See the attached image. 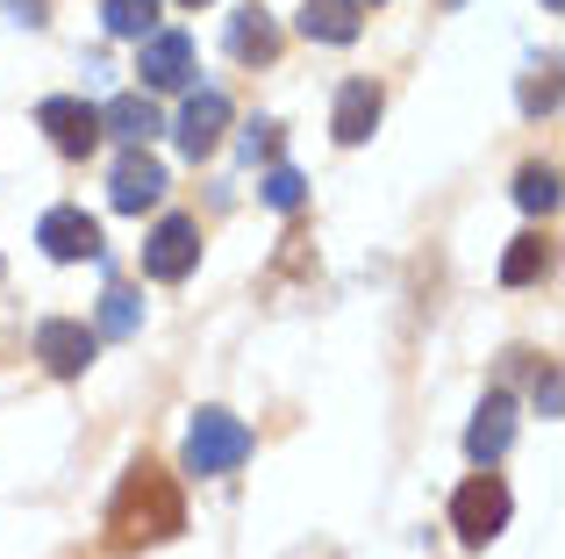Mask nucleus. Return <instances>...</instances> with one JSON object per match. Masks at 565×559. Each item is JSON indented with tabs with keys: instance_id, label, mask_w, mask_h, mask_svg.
I'll return each mask as SVG.
<instances>
[{
	"instance_id": "obj_9",
	"label": "nucleus",
	"mask_w": 565,
	"mask_h": 559,
	"mask_svg": "<svg viewBox=\"0 0 565 559\" xmlns=\"http://www.w3.org/2000/svg\"><path fill=\"white\" fill-rule=\"evenodd\" d=\"M36 244L51 259H65V266H72V259H100V223L86 209H51L36 223Z\"/></svg>"
},
{
	"instance_id": "obj_14",
	"label": "nucleus",
	"mask_w": 565,
	"mask_h": 559,
	"mask_svg": "<svg viewBox=\"0 0 565 559\" xmlns=\"http://www.w3.org/2000/svg\"><path fill=\"white\" fill-rule=\"evenodd\" d=\"M230 57H236V65H273V57H279V29H273L265 8H244L230 22Z\"/></svg>"
},
{
	"instance_id": "obj_25",
	"label": "nucleus",
	"mask_w": 565,
	"mask_h": 559,
	"mask_svg": "<svg viewBox=\"0 0 565 559\" xmlns=\"http://www.w3.org/2000/svg\"><path fill=\"white\" fill-rule=\"evenodd\" d=\"M544 8H558V0H544Z\"/></svg>"
},
{
	"instance_id": "obj_19",
	"label": "nucleus",
	"mask_w": 565,
	"mask_h": 559,
	"mask_svg": "<svg viewBox=\"0 0 565 559\" xmlns=\"http://www.w3.org/2000/svg\"><path fill=\"white\" fill-rule=\"evenodd\" d=\"M515 201H523L530 215H552V209H558V172H552V166H523V180H515Z\"/></svg>"
},
{
	"instance_id": "obj_2",
	"label": "nucleus",
	"mask_w": 565,
	"mask_h": 559,
	"mask_svg": "<svg viewBox=\"0 0 565 559\" xmlns=\"http://www.w3.org/2000/svg\"><path fill=\"white\" fill-rule=\"evenodd\" d=\"M250 445H258V437H250L230 409H201L193 431H186V474H201V481L207 474H236V466L250 460Z\"/></svg>"
},
{
	"instance_id": "obj_22",
	"label": "nucleus",
	"mask_w": 565,
	"mask_h": 559,
	"mask_svg": "<svg viewBox=\"0 0 565 559\" xmlns=\"http://www.w3.org/2000/svg\"><path fill=\"white\" fill-rule=\"evenodd\" d=\"M552 101H558V80H552V72H544V80H530V86H523V108H552Z\"/></svg>"
},
{
	"instance_id": "obj_20",
	"label": "nucleus",
	"mask_w": 565,
	"mask_h": 559,
	"mask_svg": "<svg viewBox=\"0 0 565 559\" xmlns=\"http://www.w3.org/2000/svg\"><path fill=\"white\" fill-rule=\"evenodd\" d=\"M265 201H273L279 215H294V209L308 201V180H301L294 166H273V172H265Z\"/></svg>"
},
{
	"instance_id": "obj_1",
	"label": "nucleus",
	"mask_w": 565,
	"mask_h": 559,
	"mask_svg": "<svg viewBox=\"0 0 565 559\" xmlns=\"http://www.w3.org/2000/svg\"><path fill=\"white\" fill-rule=\"evenodd\" d=\"M186 531V503H180V481L158 474L151 460L129 466L122 488L108 503V546L115 552H137V546H158V538H180Z\"/></svg>"
},
{
	"instance_id": "obj_16",
	"label": "nucleus",
	"mask_w": 565,
	"mask_h": 559,
	"mask_svg": "<svg viewBox=\"0 0 565 559\" xmlns=\"http://www.w3.org/2000/svg\"><path fill=\"white\" fill-rule=\"evenodd\" d=\"M137 330H143V294L115 280V287L100 294V337H137Z\"/></svg>"
},
{
	"instance_id": "obj_12",
	"label": "nucleus",
	"mask_w": 565,
	"mask_h": 559,
	"mask_svg": "<svg viewBox=\"0 0 565 559\" xmlns=\"http://www.w3.org/2000/svg\"><path fill=\"white\" fill-rule=\"evenodd\" d=\"M365 0H308L301 8V36L308 43H359V29H365Z\"/></svg>"
},
{
	"instance_id": "obj_3",
	"label": "nucleus",
	"mask_w": 565,
	"mask_h": 559,
	"mask_svg": "<svg viewBox=\"0 0 565 559\" xmlns=\"http://www.w3.org/2000/svg\"><path fill=\"white\" fill-rule=\"evenodd\" d=\"M509 481L501 474H472L466 488L451 495V531L466 538V546H487V538H501L509 531Z\"/></svg>"
},
{
	"instance_id": "obj_23",
	"label": "nucleus",
	"mask_w": 565,
	"mask_h": 559,
	"mask_svg": "<svg viewBox=\"0 0 565 559\" xmlns=\"http://www.w3.org/2000/svg\"><path fill=\"white\" fill-rule=\"evenodd\" d=\"M43 8H51V0H8V14H14V22H29V29H43V22H51Z\"/></svg>"
},
{
	"instance_id": "obj_17",
	"label": "nucleus",
	"mask_w": 565,
	"mask_h": 559,
	"mask_svg": "<svg viewBox=\"0 0 565 559\" xmlns=\"http://www.w3.org/2000/svg\"><path fill=\"white\" fill-rule=\"evenodd\" d=\"M100 22H108V36H151L158 29V0H100Z\"/></svg>"
},
{
	"instance_id": "obj_15",
	"label": "nucleus",
	"mask_w": 565,
	"mask_h": 559,
	"mask_svg": "<svg viewBox=\"0 0 565 559\" xmlns=\"http://www.w3.org/2000/svg\"><path fill=\"white\" fill-rule=\"evenodd\" d=\"M158 108L143 94H122V101H108V108H100V137H122V144H151L158 137Z\"/></svg>"
},
{
	"instance_id": "obj_5",
	"label": "nucleus",
	"mask_w": 565,
	"mask_h": 559,
	"mask_svg": "<svg viewBox=\"0 0 565 559\" xmlns=\"http://www.w3.org/2000/svg\"><path fill=\"white\" fill-rule=\"evenodd\" d=\"M94 351H100V337L86 330V323H65V316L36 323V359L51 366L57 380H79L86 366H94Z\"/></svg>"
},
{
	"instance_id": "obj_21",
	"label": "nucleus",
	"mask_w": 565,
	"mask_h": 559,
	"mask_svg": "<svg viewBox=\"0 0 565 559\" xmlns=\"http://www.w3.org/2000/svg\"><path fill=\"white\" fill-rule=\"evenodd\" d=\"M279 151V123H250L244 129V158H273Z\"/></svg>"
},
{
	"instance_id": "obj_6",
	"label": "nucleus",
	"mask_w": 565,
	"mask_h": 559,
	"mask_svg": "<svg viewBox=\"0 0 565 559\" xmlns=\"http://www.w3.org/2000/svg\"><path fill=\"white\" fill-rule=\"evenodd\" d=\"M108 201H115L122 215H143L151 201H166V166H158L143 144H129V158L115 166V180H108Z\"/></svg>"
},
{
	"instance_id": "obj_26",
	"label": "nucleus",
	"mask_w": 565,
	"mask_h": 559,
	"mask_svg": "<svg viewBox=\"0 0 565 559\" xmlns=\"http://www.w3.org/2000/svg\"><path fill=\"white\" fill-rule=\"evenodd\" d=\"M186 8H201V0H186Z\"/></svg>"
},
{
	"instance_id": "obj_24",
	"label": "nucleus",
	"mask_w": 565,
	"mask_h": 559,
	"mask_svg": "<svg viewBox=\"0 0 565 559\" xmlns=\"http://www.w3.org/2000/svg\"><path fill=\"white\" fill-rule=\"evenodd\" d=\"M537 402H544V416H558V373L544 366V380H537Z\"/></svg>"
},
{
	"instance_id": "obj_10",
	"label": "nucleus",
	"mask_w": 565,
	"mask_h": 559,
	"mask_svg": "<svg viewBox=\"0 0 565 559\" xmlns=\"http://www.w3.org/2000/svg\"><path fill=\"white\" fill-rule=\"evenodd\" d=\"M509 437H515V402H509V394H487L480 416H472V431H466V452L480 466H494L501 452H509Z\"/></svg>"
},
{
	"instance_id": "obj_4",
	"label": "nucleus",
	"mask_w": 565,
	"mask_h": 559,
	"mask_svg": "<svg viewBox=\"0 0 565 559\" xmlns=\"http://www.w3.org/2000/svg\"><path fill=\"white\" fill-rule=\"evenodd\" d=\"M201 266V230L186 223V215H166V223L143 238V273L151 280H186Z\"/></svg>"
},
{
	"instance_id": "obj_11",
	"label": "nucleus",
	"mask_w": 565,
	"mask_h": 559,
	"mask_svg": "<svg viewBox=\"0 0 565 559\" xmlns=\"http://www.w3.org/2000/svg\"><path fill=\"white\" fill-rule=\"evenodd\" d=\"M143 86H186L193 80V43L180 36V29H158L151 43H143Z\"/></svg>"
},
{
	"instance_id": "obj_18",
	"label": "nucleus",
	"mask_w": 565,
	"mask_h": 559,
	"mask_svg": "<svg viewBox=\"0 0 565 559\" xmlns=\"http://www.w3.org/2000/svg\"><path fill=\"white\" fill-rule=\"evenodd\" d=\"M537 273H552V244L544 238H515L509 259H501V280H509V287H530Z\"/></svg>"
},
{
	"instance_id": "obj_7",
	"label": "nucleus",
	"mask_w": 565,
	"mask_h": 559,
	"mask_svg": "<svg viewBox=\"0 0 565 559\" xmlns=\"http://www.w3.org/2000/svg\"><path fill=\"white\" fill-rule=\"evenodd\" d=\"M36 123L51 129V144H57L65 158H94V144H100V115L86 108V101H65V94H57V101H43V108H36Z\"/></svg>"
},
{
	"instance_id": "obj_13",
	"label": "nucleus",
	"mask_w": 565,
	"mask_h": 559,
	"mask_svg": "<svg viewBox=\"0 0 565 559\" xmlns=\"http://www.w3.org/2000/svg\"><path fill=\"white\" fill-rule=\"evenodd\" d=\"M373 123H380V86H373V80H344L337 115H330L337 144H365V137H373Z\"/></svg>"
},
{
	"instance_id": "obj_8",
	"label": "nucleus",
	"mask_w": 565,
	"mask_h": 559,
	"mask_svg": "<svg viewBox=\"0 0 565 559\" xmlns=\"http://www.w3.org/2000/svg\"><path fill=\"white\" fill-rule=\"evenodd\" d=\"M222 129H230V101H222L215 86H201V94H193L186 108H180V129H172V137H180V151L193 158V166H201V158L222 144Z\"/></svg>"
}]
</instances>
